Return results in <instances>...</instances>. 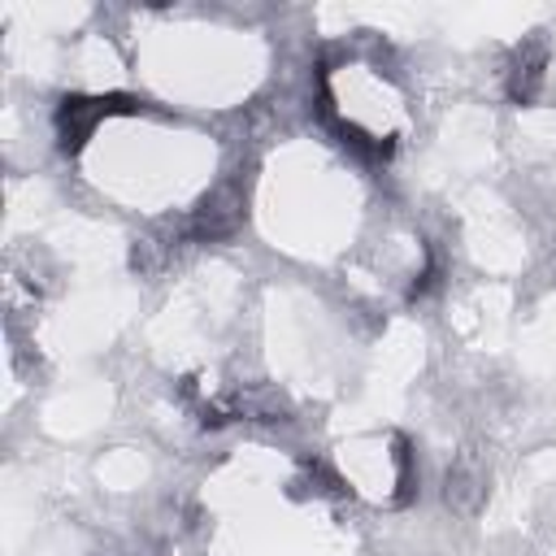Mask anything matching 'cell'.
Instances as JSON below:
<instances>
[{
	"mask_svg": "<svg viewBox=\"0 0 556 556\" xmlns=\"http://www.w3.org/2000/svg\"><path fill=\"white\" fill-rule=\"evenodd\" d=\"M139 109H143V100L122 96V91H113V96H65L56 104V139H61L65 152H78L104 117H113V113H139Z\"/></svg>",
	"mask_w": 556,
	"mask_h": 556,
	"instance_id": "1",
	"label": "cell"
},
{
	"mask_svg": "<svg viewBox=\"0 0 556 556\" xmlns=\"http://www.w3.org/2000/svg\"><path fill=\"white\" fill-rule=\"evenodd\" d=\"M243 187L239 182H217L208 195H200V204H195V213H191V230H195V239H208V243H217V239H230L239 226H243Z\"/></svg>",
	"mask_w": 556,
	"mask_h": 556,
	"instance_id": "2",
	"label": "cell"
},
{
	"mask_svg": "<svg viewBox=\"0 0 556 556\" xmlns=\"http://www.w3.org/2000/svg\"><path fill=\"white\" fill-rule=\"evenodd\" d=\"M443 500L456 508V513H465V517H473L478 508H482V500H486V465L478 460V456H456L452 460V469H447V478H443Z\"/></svg>",
	"mask_w": 556,
	"mask_h": 556,
	"instance_id": "3",
	"label": "cell"
},
{
	"mask_svg": "<svg viewBox=\"0 0 556 556\" xmlns=\"http://www.w3.org/2000/svg\"><path fill=\"white\" fill-rule=\"evenodd\" d=\"M543 70H547V43L526 39L508 61V96L517 104H534L539 91H543Z\"/></svg>",
	"mask_w": 556,
	"mask_h": 556,
	"instance_id": "4",
	"label": "cell"
},
{
	"mask_svg": "<svg viewBox=\"0 0 556 556\" xmlns=\"http://www.w3.org/2000/svg\"><path fill=\"white\" fill-rule=\"evenodd\" d=\"M395 447H400V452H395V465H400V495H395V500L408 504V500H413V486H417V478H413V452H408L404 439H395Z\"/></svg>",
	"mask_w": 556,
	"mask_h": 556,
	"instance_id": "5",
	"label": "cell"
}]
</instances>
